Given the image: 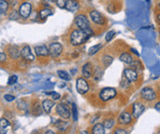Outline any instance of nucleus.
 <instances>
[{
  "mask_svg": "<svg viewBox=\"0 0 160 134\" xmlns=\"http://www.w3.org/2000/svg\"><path fill=\"white\" fill-rule=\"evenodd\" d=\"M47 95H50L51 97H52V99L53 100H59L60 99V94H58L57 92H53V91H52V92H49V93H47Z\"/></svg>",
  "mask_w": 160,
  "mask_h": 134,
  "instance_id": "nucleus-37",
  "label": "nucleus"
},
{
  "mask_svg": "<svg viewBox=\"0 0 160 134\" xmlns=\"http://www.w3.org/2000/svg\"><path fill=\"white\" fill-rule=\"evenodd\" d=\"M33 114L34 115H39L41 114V108H40L39 103H35V104L34 105V107H33Z\"/></svg>",
  "mask_w": 160,
  "mask_h": 134,
  "instance_id": "nucleus-30",
  "label": "nucleus"
},
{
  "mask_svg": "<svg viewBox=\"0 0 160 134\" xmlns=\"http://www.w3.org/2000/svg\"><path fill=\"white\" fill-rule=\"evenodd\" d=\"M158 88H159V90H160V83H159V85H158Z\"/></svg>",
  "mask_w": 160,
  "mask_h": 134,
  "instance_id": "nucleus-50",
  "label": "nucleus"
},
{
  "mask_svg": "<svg viewBox=\"0 0 160 134\" xmlns=\"http://www.w3.org/2000/svg\"><path fill=\"white\" fill-rule=\"evenodd\" d=\"M32 10H33L32 4L30 2H24L23 4H21L19 8V15L23 19H28L30 16V14H32Z\"/></svg>",
  "mask_w": 160,
  "mask_h": 134,
  "instance_id": "nucleus-9",
  "label": "nucleus"
},
{
  "mask_svg": "<svg viewBox=\"0 0 160 134\" xmlns=\"http://www.w3.org/2000/svg\"><path fill=\"white\" fill-rule=\"evenodd\" d=\"M102 76V71L101 70H96L94 71V80L96 81H98L101 78Z\"/></svg>",
  "mask_w": 160,
  "mask_h": 134,
  "instance_id": "nucleus-34",
  "label": "nucleus"
},
{
  "mask_svg": "<svg viewBox=\"0 0 160 134\" xmlns=\"http://www.w3.org/2000/svg\"><path fill=\"white\" fill-rule=\"evenodd\" d=\"M91 134H105V127L102 123H96L92 127Z\"/></svg>",
  "mask_w": 160,
  "mask_h": 134,
  "instance_id": "nucleus-20",
  "label": "nucleus"
},
{
  "mask_svg": "<svg viewBox=\"0 0 160 134\" xmlns=\"http://www.w3.org/2000/svg\"><path fill=\"white\" fill-rule=\"evenodd\" d=\"M8 54L10 55V57L14 60H17L21 57V51L15 46H11L8 48Z\"/></svg>",
  "mask_w": 160,
  "mask_h": 134,
  "instance_id": "nucleus-19",
  "label": "nucleus"
},
{
  "mask_svg": "<svg viewBox=\"0 0 160 134\" xmlns=\"http://www.w3.org/2000/svg\"><path fill=\"white\" fill-rule=\"evenodd\" d=\"M66 1L67 0H56V5H57V7L58 8H65V4H66Z\"/></svg>",
  "mask_w": 160,
  "mask_h": 134,
  "instance_id": "nucleus-35",
  "label": "nucleus"
},
{
  "mask_svg": "<svg viewBox=\"0 0 160 134\" xmlns=\"http://www.w3.org/2000/svg\"><path fill=\"white\" fill-rule=\"evenodd\" d=\"M43 134H55V132L52 131V130H47V131H45Z\"/></svg>",
  "mask_w": 160,
  "mask_h": 134,
  "instance_id": "nucleus-45",
  "label": "nucleus"
},
{
  "mask_svg": "<svg viewBox=\"0 0 160 134\" xmlns=\"http://www.w3.org/2000/svg\"><path fill=\"white\" fill-rule=\"evenodd\" d=\"M65 9L69 12H76L80 9L79 0H67L65 4Z\"/></svg>",
  "mask_w": 160,
  "mask_h": 134,
  "instance_id": "nucleus-15",
  "label": "nucleus"
},
{
  "mask_svg": "<svg viewBox=\"0 0 160 134\" xmlns=\"http://www.w3.org/2000/svg\"><path fill=\"white\" fill-rule=\"evenodd\" d=\"M101 48H102V44H96L94 46L90 47L89 50V56H94V55H95Z\"/></svg>",
  "mask_w": 160,
  "mask_h": 134,
  "instance_id": "nucleus-25",
  "label": "nucleus"
},
{
  "mask_svg": "<svg viewBox=\"0 0 160 134\" xmlns=\"http://www.w3.org/2000/svg\"><path fill=\"white\" fill-rule=\"evenodd\" d=\"M77 91L80 94H85L89 90V84L85 77H79L76 83Z\"/></svg>",
  "mask_w": 160,
  "mask_h": 134,
  "instance_id": "nucleus-8",
  "label": "nucleus"
},
{
  "mask_svg": "<svg viewBox=\"0 0 160 134\" xmlns=\"http://www.w3.org/2000/svg\"><path fill=\"white\" fill-rule=\"evenodd\" d=\"M90 37V34L87 32L79 28H74L70 35H69V41L73 46H80L87 42Z\"/></svg>",
  "mask_w": 160,
  "mask_h": 134,
  "instance_id": "nucleus-1",
  "label": "nucleus"
},
{
  "mask_svg": "<svg viewBox=\"0 0 160 134\" xmlns=\"http://www.w3.org/2000/svg\"><path fill=\"white\" fill-rule=\"evenodd\" d=\"M4 99L7 101V102H12V101H14L15 100V97L13 95H10V94H6L4 96Z\"/></svg>",
  "mask_w": 160,
  "mask_h": 134,
  "instance_id": "nucleus-40",
  "label": "nucleus"
},
{
  "mask_svg": "<svg viewBox=\"0 0 160 134\" xmlns=\"http://www.w3.org/2000/svg\"><path fill=\"white\" fill-rule=\"evenodd\" d=\"M9 8V4L6 0H0V17L4 15Z\"/></svg>",
  "mask_w": 160,
  "mask_h": 134,
  "instance_id": "nucleus-22",
  "label": "nucleus"
},
{
  "mask_svg": "<svg viewBox=\"0 0 160 134\" xmlns=\"http://www.w3.org/2000/svg\"><path fill=\"white\" fill-rule=\"evenodd\" d=\"M49 50V55L52 58H58L61 56V54L63 52V45L60 44L59 42H53V43H50L48 47Z\"/></svg>",
  "mask_w": 160,
  "mask_h": 134,
  "instance_id": "nucleus-6",
  "label": "nucleus"
},
{
  "mask_svg": "<svg viewBox=\"0 0 160 134\" xmlns=\"http://www.w3.org/2000/svg\"><path fill=\"white\" fill-rule=\"evenodd\" d=\"M54 105H55V102L53 100L46 99V100L42 101V109H43V111L47 114L51 112V110L54 107Z\"/></svg>",
  "mask_w": 160,
  "mask_h": 134,
  "instance_id": "nucleus-18",
  "label": "nucleus"
},
{
  "mask_svg": "<svg viewBox=\"0 0 160 134\" xmlns=\"http://www.w3.org/2000/svg\"><path fill=\"white\" fill-rule=\"evenodd\" d=\"M35 55L38 57H47L49 56V50L48 47L45 45H39L34 48Z\"/></svg>",
  "mask_w": 160,
  "mask_h": 134,
  "instance_id": "nucleus-16",
  "label": "nucleus"
},
{
  "mask_svg": "<svg viewBox=\"0 0 160 134\" xmlns=\"http://www.w3.org/2000/svg\"><path fill=\"white\" fill-rule=\"evenodd\" d=\"M10 126V123L6 119H0V128L1 129H6L7 127Z\"/></svg>",
  "mask_w": 160,
  "mask_h": 134,
  "instance_id": "nucleus-31",
  "label": "nucleus"
},
{
  "mask_svg": "<svg viewBox=\"0 0 160 134\" xmlns=\"http://www.w3.org/2000/svg\"><path fill=\"white\" fill-rule=\"evenodd\" d=\"M6 59H7V56H6V54H5V53H2V52H0V63L5 62Z\"/></svg>",
  "mask_w": 160,
  "mask_h": 134,
  "instance_id": "nucleus-41",
  "label": "nucleus"
},
{
  "mask_svg": "<svg viewBox=\"0 0 160 134\" xmlns=\"http://www.w3.org/2000/svg\"><path fill=\"white\" fill-rule=\"evenodd\" d=\"M94 66L90 62L85 63L83 67H82V75L85 78H90L92 76H94Z\"/></svg>",
  "mask_w": 160,
  "mask_h": 134,
  "instance_id": "nucleus-14",
  "label": "nucleus"
},
{
  "mask_svg": "<svg viewBox=\"0 0 160 134\" xmlns=\"http://www.w3.org/2000/svg\"><path fill=\"white\" fill-rule=\"evenodd\" d=\"M140 97H141V99H144V101L152 102L156 99L157 94L153 88H151L149 86H145L140 90Z\"/></svg>",
  "mask_w": 160,
  "mask_h": 134,
  "instance_id": "nucleus-5",
  "label": "nucleus"
},
{
  "mask_svg": "<svg viewBox=\"0 0 160 134\" xmlns=\"http://www.w3.org/2000/svg\"><path fill=\"white\" fill-rule=\"evenodd\" d=\"M112 62H113V57H111L110 55H103V57L101 59V63L103 64L104 67L110 66Z\"/></svg>",
  "mask_w": 160,
  "mask_h": 134,
  "instance_id": "nucleus-23",
  "label": "nucleus"
},
{
  "mask_svg": "<svg viewBox=\"0 0 160 134\" xmlns=\"http://www.w3.org/2000/svg\"><path fill=\"white\" fill-rule=\"evenodd\" d=\"M89 1H90V0H89Z\"/></svg>",
  "mask_w": 160,
  "mask_h": 134,
  "instance_id": "nucleus-52",
  "label": "nucleus"
},
{
  "mask_svg": "<svg viewBox=\"0 0 160 134\" xmlns=\"http://www.w3.org/2000/svg\"><path fill=\"white\" fill-rule=\"evenodd\" d=\"M71 111H72V114H73V119L75 121H77L78 120V108H77L75 103H73V104H72V110H71Z\"/></svg>",
  "mask_w": 160,
  "mask_h": 134,
  "instance_id": "nucleus-29",
  "label": "nucleus"
},
{
  "mask_svg": "<svg viewBox=\"0 0 160 134\" xmlns=\"http://www.w3.org/2000/svg\"><path fill=\"white\" fill-rule=\"evenodd\" d=\"M119 59H120L121 62L125 63L127 65H131L133 63V61H134V58L132 56V54L128 53V52H123V53H121Z\"/></svg>",
  "mask_w": 160,
  "mask_h": 134,
  "instance_id": "nucleus-17",
  "label": "nucleus"
},
{
  "mask_svg": "<svg viewBox=\"0 0 160 134\" xmlns=\"http://www.w3.org/2000/svg\"><path fill=\"white\" fill-rule=\"evenodd\" d=\"M0 134H6V130L5 129H1V131H0Z\"/></svg>",
  "mask_w": 160,
  "mask_h": 134,
  "instance_id": "nucleus-47",
  "label": "nucleus"
},
{
  "mask_svg": "<svg viewBox=\"0 0 160 134\" xmlns=\"http://www.w3.org/2000/svg\"><path fill=\"white\" fill-rule=\"evenodd\" d=\"M74 25H75L76 28L82 29L87 32L88 33H89L90 35L92 34V29H91V26H90V22L89 20V18L87 17V15L85 14H78L74 20Z\"/></svg>",
  "mask_w": 160,
  "mask_h": 134,
  "instance_id": "nucleus-2",
  "label": "nucleus"
},
{
  "mask_svg": "<svg viewBox=\"0 0 160 134\" xmlns=\"http://www.w3.org/2000/svg\"><path fill=\"white\" fill-rule=\"evenodd\" d=\"M49 1H51V2H54V3H55V2H56V0H49Z\"/></svg>",
  "mask_w": 160,
  "mask_h": 134,
  "instance_id": "nucleus-49",
  "label": "nucleus"
},
{
  "mask_svg": "<svg viewBox=\"0 0 160 134\" xmlns=\"http://www.w3.org/2000/svg\"><path fill=\"white\" fill-rule=\"evenodd\" d=\"M55 125H56V127L60 131H65L67 128H68V123L64 120H60V119L57 120L56 123H55Z\"/></svg>",
  "mask_w": 160,
  "mask_h": 134,
  "instance_id": "nucleus-24",
  "label": "nucleus"
},
{
  "mask_svg": "<svg viewBox=\"0 0 160 134\" xmlns=\"http://www.w3.org/2000/svg\"><path fill=\"white\" fill-rule=\"evenodd\" d=\"M57 75L59 76V77L61 78V80H70L71 78H70V76H69V74L67 71H62V70H60V71H57Z\"/></svg>",
  "mask_w": 160,
  "mask_h": 134,
  "instance_id": "nucleus-27",
  "label": "nucleus"
},
{
  "mask_svg": "<svg viewBox=\"0 0 160 134\" xmlns=\"http://www.w3.org/2000/svg\"><path fill=\"white\" fill-rule=\"evenodd\" d=\"M52 15V10L50 8H43L39 11V18L41 20H45L47 17Z\"/></svg>",
  "mask_w": 160,
  "mask_h": 134,
  "instance_id": "nucleus-21",
  "label": "nucleus"
},
{
  "mask_svg": "<svg viewBox=\"0 0 160 134\" xmlns=\"http://www.w3.org/2000/svg\"><path fill=\"white\" fill-rule=\"evenodd\" d=\"M131 51H132L133 53H135V55H136V56H138V57L139 56V52H138V51H137L136 49H134V48H131Z\"/></svg>",
  "mask_w": 160,
  "mask_h": 134,
  "instance_id": "nucleus-43",
  "label": "nucleus"
},
{
  "mask_svg": "<svg viewBox=\"0 0 160 134\" xmlns=\"http://www.w3.org/2000/svg\"><path fill=\"white\" fill-rule=\"evenodd\" d=\"M117 95V90L113 87H105L99 91V98L103 102H107L115 98Z\"/></svg>",
  "mask_w": 160,
  "mask_h": 134,
  "instance_id": "nucleus-4",
  "label": "nucleus"
},
{
  "mask_svg": "<svg viewBox=\"0 0 160 134\" xmlns=\"http://www.w3.org/2000/svg\"><path fill=\"white\" fill-rule=\"evenodd\" d=\"M56 113L58 115H60V117L64 119H69L71 118V110L69 106L64 104V103H61V104L57 105Z\"/></svg>",
  "mask_w": 160,
  "mask_h": 134,
  "instance_id": "nucleus-7",
  "label": "nucleus"
},
{
  "mask_svg": "<svg viewBox=\"0 0 160 134\" xmlns=\"http://www.w3.org/2000/svg\"><path fill=\"white\" fill-rule=\"evenodd\" d=\"M101 1H105V0H101Z\"/></svg>",
  "mask_w": 160,
  "mask_h": 134,
  "instance_id": "nucleus-51",
  "label": "nucleus"
},
{
  "mask_svg": "<svg viewBox=\"0 0 160 134\" xmlns=\"http://www.w3.org/2000/svg\"><path fill=\"white\" fill-rule=\"evenodd\" d=\"M115 34H116V32H115V30H110V32H108L106 33V35H105V40H106L107 42L111 41V40L114 38Z\"/></svg>",
  "mask_w": 160,
  "mask_h": 134,
  "instance_id": "nucleus-32",
  "label": "nucleus"
},
{
  "mask_svg": "<svg viewBox=\"0 0 160 134\" xmlns=\"http://www.w3.org/2000/svg\"><path fill=\"white\" fill-rule=\"evenodd\" d=\"M156 21H157V23L159 24V26H160V13H159V12L156 14Z\"/></svg>",
  "mask_w": 160,
  "mask_h": 134,
  "instance_id": "nucleus-44",
  "label": "nucleus"
},
{
  "mask_svg": "<svg viewBox=\"0 0 160 134\" xmlns=\"http://www.w3.org/2000/svg\"><path fill=\"white\" fill-rule=\"evenodd\" d=\"M157 9H158V11H159V13H160V1L157 3Z\"/></svg>",
  "mask_w": 160,
  "mask_h": 134,
  "instance_id": "nucleus-46",
  "label": "nucleus"
},
{
  "mask_svg": "<svg viewBox=\"0 0 160 134\" xmlns=\"http://www.w3.org/2000/svg\"><path fill=\"white\" fill-rule=\"evenodd\" d=\"M20 15H18V12L16 11H13L12 13L10 14V20H17L18 18H19Z\"/></svg>",
  "mask_w": 160,
  "mask_h": 134,
  "instance_id": "nucleus-39",
  "label": "nucleus"
},
{
  "mask_svg": "<svg viewBox=\"0 0 160 134\" xmlns=\"http://www.w3.org/2000/svg\"><path fill=\"white\" fill-rule=\"evenodd\" d=\"M18 81V76H12L9 77V80H8V84L9 85H13Z\"/></svg>",
  "mask_w": 160,
  "mask_h": 134,
  "instance_id": "nucleus-36",
  "label": "nucleus"
},
{
  "mask_svg": "<svg viewBox=\"0 0 160 134\" xmlns=\"http://www.w3.org/2000/svg\"><path fill=\"white\" fill-rule=\"evenodd\" d=\"M81 134H89L87 131H83V132H81Z\"/></svg>",
  "mask_w": 160,
  "mask_h": 134,
  "instance_id": "nucleus-48",
  "label": "nucleus"
},
{
  "mask_svg": "<svg viewBox=\"0 0 160 134\" xmlns=\"http://www.w3.org/2000/svg\"><path fill=\"white\" fill-rule=\"evenodd\" d=\"M21 57L25 61H27V62H33L34 60V55L33 54L32 50H30V47L28 45L23 47V49L21 50Z\"/></svg>",
  "mask_w": 160,
  "mask_h": 134,
  "instance_id": "nucleus-13",
  "label": "nucleus"
},
{
  "mask_svg": "<svg viewBox=\"0 0 160 134\" xmlns=\"http://www.w3.org/2000/svg\"><path fill=\"white\" fill-rule=\"evenodd\" d=\"M154 109L156 110L158 113H160V101H158L156 104L154 105Z\"/></svg>",
  "mask_w": 160,
  "mask_h": 134,
  "instance_id": "nucleus-42",
  "label": "nucleus"
},
{
  "mask_svg": "<svg viewBox=\"0 0 160 134\" xmlns=\"http://www.w3.org/2000/svg\"><path fill=\"white\" fill-rule=\"evenodd\" d=\"M89 16L90 21L94 24L96 26H100L103 27L107 24V20L106 18L104 17L100 12H98L97 10H91L89 12Z\"/></svg>",
  "mask_w": 160,
  "mask_h": 134,
  "instance_id": "nucleus-3",
  "label": "nucleus"
},
{
  "mask_svg": "<svg viewBox=\"0 0 160 134\" xmlns=\"http://www.w3.org/2000/svg\"><path fill=\"white\" fill-rule=\"evenodd\" d=\"M130 86H131V82L129 81L127 78L123 77L122 80H121V87H123V88H129Z\"/></svg>",
  "mask_w": 160,
  "mask_h": 134,
  "instance_id": "nucleus-33",
  "label": "nucleus"
},
{
  "mask_svg": "<svg viewBox=\"0 0 160 134\" xmlns=\"http://www.w3.org/2000/svg\"><path fill=\"white\" fill-rule=\"evenodd\" d=\"M131 68L134 69L136 71H141V70H143V66H141V63L139 61H133V63L131 64Z\"/></svg>",
  "mask_w": 160,
  "mask_h": 134,
  "instance_id": "nucleus-28",
  "label": "nucleus"
},
{
  "mask_svg": "<svg viewBox=\"0 0 160 134\" xmlns=\"http://www.w3.org/2000/svg\"><path fill=\"white\" fill-rule=\"evenodd\" d=\"M124 77L127 78V80L131 83L132 82H136L139 80L138 71H136L132 68H127V69L124 70Z\"/></svg>",
  "mask_w": 160,
  "mask_h": 134,
  "instance_id": "nucleus-11",
  "label": "nucleus"
},
{
  "mask_svg": "<svg viewBox=\"0 0 160 134\" xmlns=\"http://www.w3.org/2000/svg\"><path fill=\"white\" fill-rule=\"evenodd\" d=\"M103 126L105 127V129H111L115 124V121L113 119H106L103 121Z\"/></svg>",
  "mask_w": 160,
  "mask_h": 134,
  "instance_id": "nucleus-26",
  "label": "nucleus"
},
{
  "mask_svg": "<svg viewBox=\"0 0 160 134\" xmlns=\"http://www.w3.org/2000/svg\"><path fill=\"white\" fill-rule=\"evenodd\" d=\"M132 120H133V115H132V114H130V113L127 112V111L122 112L119 115V117H118V123L121 125L130 124L132 123Z\"/></svg>",
  "mask_w": 160,
  "mask_h": 134,
  "instance_id": "nucleus-12",
  "label": "nucleus"
},
{
  "mask_svg": "<svg viewBox=\"0 0 160 134\" xmlns=\"http://www.w3.org/2000/svg\"><path fill=\"white\" fill-rule=\"evenodd\" d=\"M144 110H145V107H144V105L143 104V103H140V102L134 103L133 106H132V115H133V118L139 119L141 115V114L144 112Z\"/></svg>",
  "mask_w": 160,
  "mask_h": 134,
  "instance_id": "nucleus-10",
  "label": "nucleus"
},
{
  "mask_svg": "<svg viewBox=\"0 0 160 134\" xmlns=\"http://www.w3.org/2000/svg\"><path fill=\"white\" fill-rule=\"evenodd\" d=\"M113 134H129V132L124 128H116Z\"/></svg>",
  "mask_w": 160,
  "mask_h": 134,
  "instance_id": "nucleus-38",
  "label": "nucleus"
}]
</instances>
